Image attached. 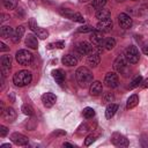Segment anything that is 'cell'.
<instances>
[{
  "label": "cell",
  "instance_id": "8",
  "mask_svg": "<svg viewBox=\"0 0 148 148\" xmlns=\"http://www.w3.org/2000/svg\"><path fill=\"white\" fill-rule=\"evenodd\" d=\"M0 65H1V75L7 76L12 68V57L9 54L2 56L0 60Z\"/></svg>",
  "mask_w": 148,
  "mask_h": 148
},
{
  "label": "cell",
  "instance_id": "41",
  "mask_svg": "<svg viewBox=\"0 0 148 148\" xmlns=\"http://www.w3.org/2000/svg\"><path fill=\"white\" fill-rule=\"evenodd\" d=\"M9 50V47L5 44V43H2V42H0V51H2V52H5V51H8Z\"/></svg>",
  "mask_w": 148,
  "mask_h": 148
},
{
  "label": "cell",
  "instance_id": "31",
  "mask_svg": "<svg viewBox=\"0 0 148 148\" xmlns=\"http://www.w3.org/2000/svg\"><path fill=\"white\" fill-rule=\"evenodd\" d=\"M140 83H142V76H141V75H136V76L131 81V83H130V88L133 89V88L138 87Z\"/></svg>",
  "mask_w": 148,
  "mask_h": 148
},
{
  "label": "cell",
  "instance_id": "9",
  "mask_svg": "<svg viewBox=\"0 0 148 148\" xmlns=\"http://www.w3.org/2000/svg\"><path fill=\"white\" fill-rule=\"evenodd\" d=\"M111 142L117 147H128L130 145L128 139L120 133H113L111 135Z\"/></svg>",
  "mask_w": 148,
  "mask_h": 148
},
{
  "label": "cell",
  "instance_id": "5",
  "mask_svg": "<svg viewBox=\"0 0 148 148\" xmlns=\"http://www.w3.org/2000/svg\"><path fill=\"white\" fill-rule=\"evenodd\" d=\"M60 14L61 15H64V16H66V17H68V18H71L72 21H74V22H79V23H84V18H83V16L80 14V13H75V12H73V10H71V9H67V8H61L60 9Z\"/></svg>",
  "mask_w": 148,
  "mask_h": 148
},
{
  "label": "cell",
  "instance_id": "1",
  "mask_svg": "<svg viewBox=\"0 0 148 148\" xmlns=\"http://www.w3.org/2000/svg\"><path fill=\"white\" fill-rule=\"evenodd\" d=\"M75 79L80 87L87 88L92 83V73L88 67H79L75 72Z\"/></svg>",
  "mask_w": 148,
  "mask_h": 148
},
{
  "label": "cell",
  "instance_id": "2",
  "mask_svg": "<svg viewBox=\"0 0 148 148\" xmlns=\"http://www.w3.org/2000/svg\"><path fill=\"white\" fill-rule=\"evenodd\" d=\"M32 80V75L29 71H18L14 74L13 76V82L16 87H24V86H28Z\"/></svg>",
  "mask_w": 148,
  "mask_h": 148
},
{
  "label": "cell",
  "instance_id": "35",
  "mask_svg": "<svg viewBox=\"0 0 148 148\" xmlns=\"http://www.w3.org/2000/svg\"><path fill=\"white\" fill-rule=\"evenodd\" d=\"M103 101H104V103H112L113 101H114V95L112 94V92H106L105 95H104V98H103Z\"/></svg>",
  "mask_w": 148,
  "mask_h": 148
},
{
  "label": "cell",
  "instance_id": "27",
  "mask_svg": "<svg viewBox=\"0 0 148 148\" xmlns=\"http://www.w3.org/2000/svg\"><path fill=\"white\" fill-rule=\"evenodd\" d=\"M82 116H83V118H86V119H90V118H92V117L95 116V110H94L92 108L87 106V108L83 109Z\"/></svg>",
  "mask_w": 148,
  "mask_h": 148
},
{
  "label": "cell",
  "instance_id": "4",
  "mask_svg": "<svg viewBox=\"0 0 148 148\" xmlns=\"http://www.w3.org/2000/svg\"><path fill=\"white\" fill-rule=\"evenodd\" d=\"M127 62L130 64H136L140 59V53H139V50L136 49V46L134 45H130L126 47L125 50V53H124Z\"/></svg>",
  "mask_w": 148,
  "mask_h": 148
},
{
  "label": "cell",
  "instance_id": "43",
  "mask_svg": "<svg viewBox=\"0 0 148 148\" xmlns=\"http://www.w3.org/2000/svg\"><path fill=\"white\" fill-rule=\"evenodd\" d=\"M142 87L143 88H148V77L145 81H142Z\"/></svg>",
  "mask_w": 148,
  "mask_h": 148
},
{
  "label": "cell",
  "instance_id": "6",
  "mask_svg": "<svg viewBox=\"0 0 148 148\" xmlns=\"http://www.w3.org/2000/svg\"><path fill=\"white\" fill-rule=\"evenodd\" d=\"M90 42H91V44H92L94 46H96V47H98V49H102V47L104 46L105 39H104L103 34H102L101 31L94 30V31L91 32V35H90Z\"/></svg>",
  "mask_w": 148,
  "mask_h": 148
},
{
  "label": "cell",
  "instance_id": "17",
  "mask_svg": "<svg viewBox=\"0 0 148 148\" xmlns=\"http://www.w3.org/2000/svg\"><path fill=\"white\" fill-rule=\"evenodd\" d=\"M2 117H3V119L6 120V121H9V123H12V121H14L15 120V118H16V111L13 109V108H10V106H8V108H6L3 111H2Z\"/></svg>",
  "mask_w": 148,
  "mask_h": 148
},
{
  "label": "cell",
  "instance_id": "30",
  "mask_svg": "<svg viewBox=\"0 0 148 148\" xmlns=\"http://www.w3.org/2000/svg\"><path fill=\"white\" fill-rule=\"evenodd\" d=\"M35 34H36V36H37L38 38H40V39H45V38L49 37V31H47L46 29H43V28H38Z\"/></svg>",
  "mask_w": 148,
  "mask_h": 148
},
{
  "label": "cell",
  "instance_id": "37",
  "mask_svg": "<svg viewBox=\"0 0 148 148\" xmlns=\"http://www.w3.org/2000/svg\"><path fill=\"white\" fill-rule=\"evenodd\" d=\"M65 46V42L60 40V42H57V43H51L47 45L49 49H53V47H58V49H62Z\"/></svg>",
  "mask_w": 148,
  "mask_h": 148
},
{
  "label": "cell",
  "instance_id": "32",
  "mask_svg": "<svg viewBox=\"0 0 148 148\" xmlns=\"http://www.w3.org/2000/svg\"><path fill=\"white\" fill-rule=\"evenodd\" d=\"M22 112L25 116H32L34 114V109L30 104H23L22 105Z\"/></svg>",
  "mask_w": 148,
  "mask_h": 148
},
{
  "label": "cell",
  "instance_id": "21",
  "mask_svg": "<svg viewBox=\"0 0 148 148\" xmlns=\"http://www.w3.org/2000/svg\"><path fill=\"white\" fill-rule=\"evenodd\" d=\"M96 18L98 20H106V18H110L111 17V12L108 9V8H99L96 10V14H95Z\"/></svg>",
  "mask_w": 148,
  "mask_h": 148
},
{
  "label": "cell",
  "instance_id": "25",
  "mask_svg": "<svg viewBox=\"0 0 148 148\" xmlns=\"http://www.w3.org/2000/svg\"><path fill=\"white\" fill-rule=\"evenodd\" d=\"M138 104H139V96L135 95V94H133V95H131V96L128 97V99H127V102H126V108H127V109H133V108H135Z\"/></svg>",
  "mask_w": 148,
  "mask_h": 148
},
{
  "label": "cell",
  "instance_id": "26",
  "mask_svg": "<svg viewBox=\"0 0 148 148\" xmlns=\"http://www.w3.org/2000/svg\"><path fill=\"white\" fill-rule=\"evenodd\" d=\"M13 32H14V30L9 25H2L0 29V36L2 38H9L13 35Z\"/></svg>",
  "mask_w": 148,
  "mask_h": 148
},
{
  "label": "cell",
  "instance_id": "42",
  "mask_svg": "<svg viewBox=\"0 0 148 148\" xmlns=\"http://www.w3.org/2000/svg\"><path fill=\"white\" fill-rule=\"evenodd\" d=\"M81 128H83V130H80V131H79L80 133H81V132H87V131L89 130V127H88V125H87V124L82 125V126H81Z\"/></svg>",
  "mask_w": 148,
  "mask_h": 148
},
{
  "label": "cell",
  "instance_id": "34",
  "mask_svg": "<svg viewBox=\"0 0 148 148\" xmlns=\"http://www.w3.org/2000/svg\"><path fill=\"white\" fill-rule=\"evenodd\" d=\"M96 138H97V135H95V134H90V135H88L86 139H84V146H90L95 140H96Z\"/></svg>",
  "mask_w": 148,
  "mask_h": 148
},
{
  "label": "cell",
  "instance_id": "40",
  "mask_svg": "<svg viewBox=\"0 0 148 148\" xmlns=\"http://www.w3.org/2000/svg\"><path fill=\"white\" fill-rule=\"evenodd\" d=\"M141 50H142V52H143L146 56H148V40H146V42L142 43V45H141Z\"/></svg>",
  "mask_w": 148,
  "mask_h": 148
},
{
  "label": "cell",
  "instance_id": "3",
  "mask_svg": "<svg viewBox=\"0 0 148 148\" xmlns=\"http://www.w3.org/2000/svg\"><path fill=\"white\" fill-rule=\"evenodd\" d=\"M15 59L16 61L22 65V66H28L32 62V59H34V56L30 51L28 50H18L15 54Z\"/></svg>",
  "mask_w": 148,
  "mask_h": 148
},
{
  "label": "cell",
  "instance_id": "10",
  "mask_svg": "<svg viewBox=\"0 0 148 148\" xmlns=\"http://www.w3.org/2000/svg\"><path fill=\"white\" fill-rule=\"evenodd\" d=\"M113 28V22L111 18H106V20H99L97 25H96V30L101 31V32H110Z\"/></svg>",
  "mask_w": 148,
  "mask_h": 148
},
{
  "label": "cell",
  "instance_id": "12",
  "mask_svg": "<svg viewBox=\"0 0 148 148\" xmlns=\"http://www.w3.org/2000/svg\"><path fill=\"white\" fill-rule=\"evenodd\" d=\"M118 23H119V25H120L123 29H128V28L132 27L133 21H132L131 16H130L128 14H126V13H120V14L118 15Z\"/></svg>",
  "mask_w": 148,
  "mask_h": 148
},
{
  "label": "cell",
  "instance_id": "48",
  "mask_svg": "<svg viewBox=\"0 0 148 148\" xmlns=\"http://www.w3.org/2000/svg\"><path fill=\"white\" fill-rule=\"evenodd\" d=\"M118 1H124V0H118ZM132 1H135V0H132Z\"/></svg>",
  "mask_w": 148,
  "mask_h": 148
},
{
  "label": "cell",
  "instance_id": "29",
  "mask_svg": "<svg viewBox=\"0 0 148 148\" xmlns=\"http://www.w3.org/2000/svg\"><path fill=\"white\" fill-rule=\"evenodd\" d=\"M2 2H3V6H5V8H7V9H15L16 8V6H17V0H2Z\"/></svg>",
  "mask_w": 148,
  "mask_h": 148
},
{
  "label": "cell",
  "instance_id": "24",
  "mask_svg": "<svg viewBox=\"0 0 148 148\" xmlns=\"http://www.w3.org/2000/svg\"><path fill=\"white\" fill-rule=\"evenodd\" d=\"M52 76L56 80V82L59 83V84H62L64 81H65V74H64V72L61 69H54L52 72Z\"/></svg>",
  "mask_w": 148,
  "mask_h": 148
},
{
  "label": "cell",
  "instance_id": "7",
  "mask_svg": "<svg viewBox=\"0 0 148 148\" xmlns=\"http://www.w3.org/2000/svg\"><path fill=\"white\" fill-rule=\"evenodd\" d=\"M75 49H76V51H77L80 54H82V56H89V54H91L92 52H95L92 44H90V43H88V42H80V43H77Z\"/></svg>",
  "mask_w": 148,
  "mask_h": 148
},
{
  "label": "cell",
  "instance_id": "22",
  "mask_svg": "<svg viewBox=\"0 0 148 148\" xmlns=\"http://www.w3.org/2000/svg\"><path fill=\"white\" fill-rule=\"evenodd\" d=\"M61 61H62L64 65H66V66H68V67L75 66V65L77 64V59H76L73 54H66V56H64L62 59H61Z\"/></svg>",
  "mask_w": 148,
  "mask_h": 148
},
{
  "label": "cell",
  "instance_id": "46",
  "mask_svg": "<svg viewBox=\"0 0 148 148\" xmlns=\"http://www.w3.org/2000/svg\"><path fill=\"white\" fill-rule=\"evenodd\" d=\"M1 147L2 148H10V145L9 143H3V145H1Z\"/></svg>",
  "mask_w": 148,
  "mask_h": 148
},
{
  "label": "cell",
  "instance_id": "45",
  "mask_svg": "<svg viewBox=\"0 0 148 148\" xmlns=\"http://www.w3.org/2000/svg\"><path fill=\"white\" fill-rule=\"evenodd\" d=\"M64 147H71V148H73L74 146L72 145V143H68V142H64V145H62Z\"/></svg>",
  "mask_w": 148,
  "mask_h": 148
},
{
  "label": "cell",
  "instance_id": "23",
  "mask_svg": "<svg viewBox=\"0 0 148 148\" xmlns=\"http://www.w3.org/2000/svg\"><path fill=\"white\" fill-rule=\"evenodd\" d=\"M117 110H118V105L114 103H110L105 109V117L108 119H111L114 116V113L117 112Z\"/></svg>",
  "mask_w": 148,
  "mask_h": 148
},
{
  "label": "cell",
  "instance_id": "18",
  "mask_svg": "<svg viewBox=\"0 0 148 148\" xmlns=\"http://www.w3.org/2000/svg\"><path fill=\"white\" fill-rule=\"evenodd\" d=\"M24 32H25V28H24L23 25L16 27L15 30H14V32H13V35H12V40H13L14 43H18V42L21 40V38L23 37Z\"/></svg>",
  "mask_w": 148,
  "mask_h": 148
},
{
  "label": "cell",
  "instance_id": "19",
  "mask_svg": "<svg viewBox=\"0 0 148 148\" xmlns=\"http://www.w3.org/2000/svg\"><path fill=\"white\" fill-rule=\"evenodd\" d=\"M101 61V57H99V52H92L91 54L88 56L87 58V62L90 67H96Z\"/></svg>",
  "mask_w": 148,
  "mask_h": 148
},
{
  "label": "cell",
  "instance_id": "28",
  "mask_svg": "<svg viewBox=\"0 0 148 148\" xmlns=\"http://www.w3.org/2000/svg\"><path fill=\"white\" fill-rule=\"evenodd\" d=\"M114 46H116V39H114V38L110 37V38H106V39H105V42H104V49H105V50L110 51V50H112Z\"/></svg>",
  "mask_w": 148,
  "mask_h": 148
},
{
  "label": "cell",
  "instance_id": "39",
  "mask_svg": "<svg viewBox=\"0 0 148 148\" xmlns=\"http://www.w3.org/2000/svg\"><path fill=\"white\" fill-rule=\"evenodd\" d=\"M7 133H8V128H7L6 126L1 125V126H0V136H1V138H5V136L7 135Z\"/></svg>",
  "mask_w": 148,
  "mask_h": 148
},
{
  "label": "cell",
  "instance_id": "11",
  "mask_svg": "<svg viewBox=\"0 0 148 148\" xmlns=\"http://www.w3.org/2000/svg\"><path fill=\"white\" fill-rule=\"evenodd\" d=\"M104 83L109 88H116L118 86V83H119V77H118V75L116 73L109 72V73H106V75L104 77Z\"/></svg>",
  "mask_w": 148,
  "mask_h": 148
},
{
  "label": "cell",
  "instance_id": "20",
  "mask_svg": "<svg viewBox=\"0 0 148 148\" xmlns=\"http://www.w3.org/2000/svg\"><path fill=\"white\" fill-rule=\"evenodd\" d=\"M25 45L28 47H30V49H34V50L37 49L38 47V39H37V37L35 35H32V34L28 35L25 37Z\"/></svg>",
  "mask_w": 148,
  "mask_h": 148
},
{
  "label": "cell",
  "instance_id": "15",
  "mask_svg": "<svg viewBox=\"0 0 148 148\" xmlns=\"http://www.w3.org/2000/svg\"><path fill=\"white\" fill-rule=\"evenodd\" d=\"M10 139H12V141H13L15 145H17V146H25V145H28V142H29L28 136H25V135H23V134H21V133H13V134L10 135Z\"/></svg>",
  "mask_w": 148,
  "mask_h": 148
},
{
  "label": "cell",
  "instance_id": "13",
  "mask_svg": "<svg viewBox=\"0 0 148 148\" xmlns=\"http://www.w3.org/2000/svg\"><path fill=\"white\" fill-rule=\"evenodd\" d=\"M42 102L45 108H52L57 102V96L52 92H45L42 96Z\"/></svg>",
  "mask_w": 148,
  "mask_h": 148
},
{
  "label": "cell",
  "instance_id": "16",
  "mask_svg": "<svg viewBox=\"0 0 148 148\" xmlns=\"http://www.w3.org/2000/svg\"><path fill=\"white\" fill-rule=\"evenodd\" d=\"M89 92L91 96H98L103 92V86L99 81H92V83L89 87Z\"/></svg>",
  "mask_w": 148,
  "mask_h": 148
},
{
  "label": "cell",
  "instance_id": "44",
  "mask_svg": "<svg viewBox=\"0 0 148 148\" xmlns=\"http://www.w3.org/2000/svg\"><path fill=\"white\" fill-rule=\"evenodd\" d=\"M1 17H2V18H1V22H3V21H6V20H8V17H9V16H8V15L2 14V15H1Z\"/></svg>",
  "mask_w": 148,
  "mask_h": 148
},
{
  "label": "cell",
  "instance_id": "33",
  "mask_svg": "<svg viewBox=\"0 0 148 148\" xmlns=\"http://www.w3.org/2000/svg\"><path fill=\"white\" fill-rule=\"evenodd\" d=\"M108 0H92V7L96 8V9H99V8H103L105 6Z\"/></svg>",
  "mask_w": 148,
  "mask_h": 148
},
{
  "label": "cell",
  "instance_id": "38",
  "mask_svg": "<svg viewBox=\"0 0 148 148\" xmlns=\"http://www.w3.org/2000/svg\"><path fill=\"white\" fill-rule=\"evenodd\" d=\"M29 28H30L34 32H36V31H37L38 25H37V22L35 21V18H30V20H29Z\"/></svg>",
  "mask_w": 148,
  "mask_h": 148
},
{
  "label": "cell",
  "instance_id": "14",
  "mask_svg": "<svg viewBox=\"0 0 148 148\" xmlns=\"http://www.w3.org/2000/svg\"><path fill=\"white\" fill-rule=\"evenodd\" d=\"M126 66H127V60H126L125 56H119V57H117V59H116L114 62H113V68H114L117 72H119V73H123V72L125 71Z\"/></svg>",
  "mask_w": 148,
  "mask_h": 148
},
{
  "label": "cell",
  "instance_id": "36",
  "mask_svg": "<svg viewBox=\"0 0 148 148\" xmlns=\"http://www.w3.org/2000/svg\"><path fill=\"white\" fill-rule=\"evenodd\" d=\"M90 31H94V28L91 25H82L80 28H77V32H90Z\"/></svg>",
  "mask_w": 148,
  "mask_h": 148
},
{
  "label": "cell",
  "instance_id": "47",
  "mask_svg": "<svg viewBox=\"0 0 148 148\" xmlns=\"http://www.w3.org/2000/svg\"><path fill=\"white\" fill-rule=\"evenodd\" d=\"M81 2H88V1H90V0H80Z\"/></svg>",
  "mask_w": 148,
  "mask_h": 148
}]
</instances>
